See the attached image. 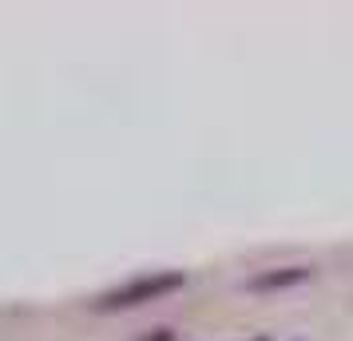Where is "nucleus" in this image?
<instances>
[{
    "label": "nucleus",
    "instance_id": "nucleus-1",
    "mask_svg": "<svg viewBox=\"0 0 353 341\" xmlns=\"http://www.w3.org/2000/svg\"><path fill=\"white\" fill-rule=\"evenodd\" d=\"M187 286V274L183 270H155V274H139L123 282V286H115V290L99 293L92 306L99 313H115V309H135V306H147V302H159L167 293H175Z\"/></svg>",
    "mask_w": 353,
    "mask_h": 341
},
{
    "label": "nucleus",
    "instance_id": "nucleus-3",
    "mask_svg": "<svg viewBox=\"0 0 353 341\" xmlns=\"http://www.w3.org/2000/svg\"><path fill=\"white\" fill-rule=\"evenodd\" d=\"M143 341H175V333H171V329H155V333L143 338Z\"/></svg>",
    "mask_w": 353,
    "mask_h": 341
},
{
    "label": "nucleus",
    "instance_id": "nucleus-4",
    "mask_svg": "<svg viewBox=\"0 0 353 341\" xmlns=\"http://www.w3.org/2000/svg\"><path fill=\"white\" fill-rule=\"evenodd\" d=\"M258 341H266V338H258Z\"/></svg>",
    "mask_w": 353,
    "mask_h": 341
},
{
    "label": "nucleus",
    "instance_id": "nucleus-2",
    "mask_svg": "<svg viewBox=\"0 0 353 341\" xmlns=\"http://www.w3.org/2000/svg\"><path fill=\"white\" fill-rule=\"evenodd\" d=\"M314 278V266H274V270H262V274L246 278V290L250 293H278V290H294Z\"/></svg>",
    "mask_w": 353,
    "mask_h": 341
}]
</instances>
